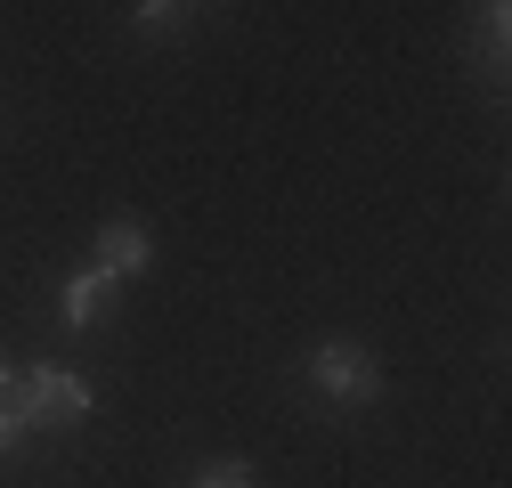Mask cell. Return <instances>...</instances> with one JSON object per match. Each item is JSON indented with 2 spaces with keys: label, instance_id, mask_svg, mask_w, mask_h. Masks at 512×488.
Instances as JSON below:
<instances>
[{
  "label": "cell",
  "instance_id": "6",
  "mask_svg": "<svg viewBox=\"0 0 512 488\" xmlns=\"http://www.w3.org/2000/svg\"><path fill=\"white\" fill-rule=\"evenodd\" d=\"M196 488H261V480H252V464H204Z\"/></svg>",
  "mask_w": 512,
  "mask_h": 488
},
{
  "label": "cell",
  "instance_id": "2",
  "mask_svg": "<svg viewBox=\"0 0 512 488\" xmlns=\"http://www.w3.org/2000/svg\"><path fill=\"white\" fill-rule=\"evenodd\" d=\"M17 391H25L33 432L41 423H82L90 415V383L74 375V366H33V375H17Z\"/></svg>",
  "mask_w": 512,
  "mask_h": 488
},
{
  "label": "cell",
  "instance_id": "1",
  "mask_svg": "<svg viewBox=\"0 0 512 488\" xmlns=\"http://www.w3.org/2000/svg\"><path fill=\"white\" fill-rule=\"evenodd\" d=\"M309 391L326 399V407H366V399L382 391V366H374L366 342L334 334V342H317V350H309Z\"/></svg>",
  "mask_w": 512,
  "mask_h": 488
},
{
  "label": "cell",
  "instance_id": "5",
  "mask_svg": "<svg viewBox=\"0 0 512 488\" xmlns=\"http://www.w3.org/2000/svg\"><path fill=\"white\" fill-rule=\"evenodd\" d=\"M25 432H33V415H25V391H17V399H0V456H9Z\"/></svg>",
  "mask_w": 512,
  "mask_h": 488
},
{
  "label": "cell",
  "instance_id": "4",
  "mask_svg": "<svg viewBox=\"0 0 512 488\" xmlns=\"http://www.w3.org/2000/svg\"><path fill=\"white\" fill-rule=\"evenodd\" d=\"M106 293H114V277H106L98 261H90V269H74V277H66V293H57V318H66L74 334H82V326H98V318H106Z\"/></svg>",
  "mask_w": 512,
  "mask_h": 488
},
{
  "label": "cell",
  "instance_id": "7",
  "mask_svg": "<svg viewBox=\"0 0 512 488\" xmlns=\"http://www.w3.org/2000/svg\"><path fill=\"white\" fill-rule=\"evenodd\" d=\"M0 399H17V383H9V366H0Z\"/></svg>",
  "mask_w": 512,
  "mask_h": 488
},
{
  "label": "cell",
  "instance_id": "3",
  "mask_svg": "<svg viewBox=\"0 0 512 488\" xmlns=\"http://www.w3.org/2000/svg\"><path fill=\"white\" fill-rule=\"evenodd\" d=\"M147 261H155V236L139 228V220H106L98 228V269L122 285V277H147Z\"/></svg>",
  "mask_w": 512,
  "mask_h": 488
}]
</instances>
